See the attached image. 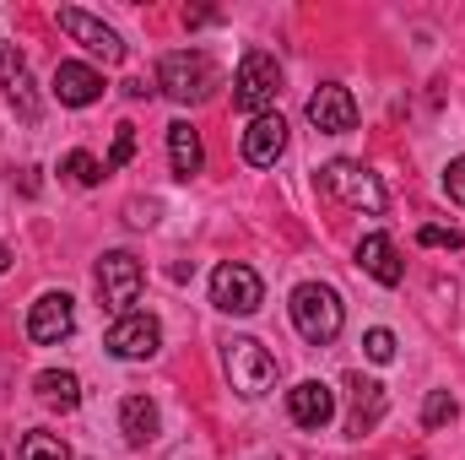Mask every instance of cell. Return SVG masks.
<instances>
[{"label":"cell","instance_id":"6da1fadb","mask_svg":"<svg viewBox=\"0 0 465 460\" xmlns=\"http://www.w3.org/2000/svg\"><path fill=\"white\" fill-rule=\"evenodd\" d=\"M292 325H298V336L309 346H331L341 336V298H336V287H325V282H303L298 293H292Z\"/></svg>","mask_w":465,"mask_h":460},{"label":"cell","instance_id":"7a4b0ae2","mask_svg":"<svg viewBox=\"0 0 465 460\" xmlns=\"http://www.w3.org/2000/svg\"><path fill=\"white\" fill-rule=\"evenodd\" d=\"M157 87H163L173 104H206V98L217 93V65H212V55H201V49H173V55H163V65H157Z\"/></svg>","mask_w":465,"mask_h":460},{"label":"cell","instance_id":"3957f363","mask_svg":"<svg viewBox=\"0 0 465 460\" xmlns=\"http://www.w3.org/2000/svg\"><path fill=\"white\" fill-rule=\"evenodd\" d=\"M276 93H282V65H276V55L249 49V55L238 60V76H232V109H243L249 119H260V115H271Z\"/></svg>","mask_w":465,"mask_h":460},{"label":"cell","instance_id":"277c9868","mask_svg":"<svg viewBox=\"0 0 465 460\" xmlns=\"http://www.w3.org/2000/svg\"><path fill=\"white\" fill-rule=\"evenodd\" d=\"M320 185L351 206V212H368V217H379L390 201H384V185H379V174H368L362 163H351V157H336V163H325V174H320Z\"/></svg>","mask_w":465,"mask_h":460},{"label":"cell","instance_id":"5b68a950","mask_svg":"<svg viewBox=\"0 0 465 460\" xmlns=\"http://www.w3.org/2000/svg\"><path fill=\"white\" fill-rule=\"evenodd\" d=\"M141 260L135 255H124V249H109L104 260H98V293H104V309L109 315H130V304L141 298Z\"/></svg>","mask_w":465,"mask_h":460},{"label":"cell","instance_id":"8992f818","mask_svg":"<svg viewBox=\"0 0 465 460\" xmlns=\"http://www.w3.org/2000/svg\"><path fill=\"white\" fill-rule=\"evenodd\" d=\"M260 298H265V287H260V276H254L243 260H223V265L212 271V304H217L223 315H254Z\"/></svg>","mask_w":465,"mask_h":460},{"label":"cell","instance_id":"52a82bcc","mask_svg":"<svg viewBox=\"0 0 465 460\" xmlns=\"http://www.w3.org/2000/svg\"><path fill=\"white\" fill-rule=\"evenodd\" d=\"M228 374H232V390L265 395V390L276 385V357L254 342V336H232L228 342Z\"/></svg>","mask_w":465,"mask_h":460},{"label":"cell","instance_id":"ba28073f","mask_svg":"<svg viewBox=\"0 0 465 460\" xmlns=\"http://www.w3.org/2000/svg\"><path fill=\"white\" fill-rule=\"evenodd\" d=\"M71 331H76V304H71V293H44V298L27 309V336L38 346H60Z\"/></svg>","mask_w":465,"mask_h":460},{"label":"cell","instance_id":"9c48e42d","mask_svg":"<svg viewBox=\"0 0 465 460\" xmlns=\"http://www.w3.org/2000/svg\"><path fill=\"white\" fill-rule=\"evenodd\" d=\"M109 352L124 357V363H135V357H152L157 346H163V325H157V315H141V309H130L124 320H114V331H109Z\"/></svg>","mask_w":465,"mask_h":460},{"label":"cell","instance_id":"30bf717a","mask_svg":"<svg viewBox=\"0 0 465 460\" xmlns=\"http://www.w3.org/2000/svg\"><path fill=\"white\" fill-rule=\"evenodd\" d=\"M60 27H65L82 49H93L104 65H119V60H124V44H119V33L109 22H98V16H87V11H76V5H60Z\"/></svg>","mask_w":465,"mask_h":460},{"label":"cell","instance_id":"8fae6325","mask_svg":"<svg viewBox=\"0 0 465 460\" xmlns=\"http://www.w3.org/2000/svg\"><path fill=\"white\" fill-rule=\"evenodd\" d=\"M287 417H292L298 428L320 434V428L336 417V390H331V385H320V379H303V385H292V390H287Z\"/></svg>","mask_w":465,"mask_h":460},{"label":"cell","instance_id":"7c38bea8","mask_svg":"<svg viewBox=\"0 0 465 460\" xmlns=\"http://www.w3.org/2000/svg\"><path fill=\"white\" fill-rule=\"evenodd\" d=\"M49 93H54L65 109H87V104H98V98H104V76H98L93 65H82V60H60V65H54Z\"/></svg>","mask_w":465,"mask_h":460},{"label":"cell","instance_id":"4fadbf2b","mask_svg":"<svg viewBox=\"0 0 465 460\" xmlns=\"http://www.w3.org/2000/svg\"><path fill=\"white\" fill-rule=\"evenodd\" d=\"M309 125H314L320 135H347L351 125H357V104H351L347 87L325 82V87L309 98Z\"/></svg>","mask_w":465,"mask_h":460},{"label":"cell","instance_id":"5bb4252c","mask_svg":"<svg viewBox=\"0 0 465 460\" xmlns=\"http://www.w3.org/2000/svg\"><path fill=\"white\" fill-rule=\"evenodd\" d=\"M282 152H287V119H282V115L249 119V130H243V163H254V168H271Z\"/></svg>","mask_w":465,"mask_h":460},{"label":"cell","instance_id":"9a60e30c","mask_svg":"<svg viewBox=\"0 0 465 460\" xmlns=\"http://www.w3.org/2000/svg\"><path fill=\"white\" fill-rule=\"evenodd\" d=\"M357 265H362L379 287H401V276H406L401 249H395V238H390V233H368V238L357 244Z\"/></svg>","mask_w":465,"mask_h":460},{"label":"cell","instance_id":"2e32d148","mask_svg":"<svg viewBox=\"0 0 465 460\" xmlns=\"http://www.w3.org/2000/svg\"><path fill=\"white\" fill-rule=\"evenodd\" d=\"M0 87H5V98H11V109L27 119H38V98H33V76H27V60H22V49H11V44H0Z\"/></svg>","mask_w":465,"mask_h":460},{"label":"cell","instance_id":"e0dca14e","mask_svg":"<svg viewBox=\"0 0 465 460\" xmlns=\"http://www.w3.org/2000/svg\"><path fill=\"white\" fill-rule=\"evenodd\" d=\"M347 390H351V434L379 428V417H384V385H373L362 374H347Z\"/></svg>","mask_w":465,"mask_h":460},{"label":"cell","instance_id":"ac0fdd59","mask_svg":"<svg viewBox=\"0 0 465 460\" xmlns=\"http://www.w3.org/2000/svg\"><path fill=\"white\" fill-rule=\"evenodd\" d=\"M168 163H173V179H195L201 174V163H206V152H201V135H195V125H168Z\"/></svg>","mask_w":465,"mask_h":460},{"label":"cell","instance_id":"d6986e66","mask_svg":"<svg viewBox=\"0 0 465 460\" xmlns=\"http://www.w3.org/2000/svg\"><path fill=\"white\" fill-rule=\"evenodd\" d=\"M33 385H38V395H44L49 406H60V412H76V406H82V379L65 374V368H44Z\"/></svg>","mask_w":465,"mask_h":460},{"label":"cell","instance_id":"ffe728a7","mask_svg":"<svg viewBox=\"0 0 465 460\" xmlns=\"http://www.w3.org/2000/svg\"><path fill=\"white\" fill-rule=\"evenodd\" d=\"M119 428H124L130 445H152V439H157V406H152L146 395H130V401L119 406Z\"/></svg>","mask_w":465,"mask_h":460},{"label":"cell","instance_id":"44dd1931","mask_svg":"<svg viewBox=\"0 0 465 460\" xmlns=\"http://www.w3.org/2000/svg\"><path fill=\"white\" fill-rule=\"evenodd\" d=\"M60 174H65L71 185H82V190H93V185L104 179V163H98L93 152H71V157L60 163Z\"/></svg>","mask_w":465,"mask_h":460},{"label":"cell","instance_id":"7402d4cb","mask_svg":"<svg viewBox=\"0 0 465 460\" xmlns=\"http://www.w3.org/2000/svg\"><path fill=\"white\" fill-rule=\"evenodd\" d=\"M455 412H460V401L450 390H433L428 406H422V428H444V423H455Z\"/></svg>","mask_w":465,"mask_h":460},{"label":"cell","instance_id":"603a6c76","mask_svg":"<svg viewBox=\"0 0 465 460\" xmlns=\"http://www.w3.org/2000/svg\"><path fill=\"white\" fill-rule=\"evenodd\" d=\"M22 460H71V450L54 434H27L22 439Z\"/></svg>","mask_w":465,"mask_h":460},{"label":"cell","instance_id":"cb8c5ba5","mask_svg":"<svg viewBox=\"0 0 465 460\" xmlns=\"http://www.w3.org/2000/svg\"><path fill=\"white\" fill-rule=\"evenodd\" d=\"M130 157H135V125H119L114 130V152L104 157V174H119Z\"/></svg>","mask_w":465,"mask_h":460},{"label":"cell","instance_id":"d4e9b609","mask_svg":"<svg viewBox=\"0 0 465 460\" xmlns=\"http://www.w3.org/2000/svg\"><path fill=\"white\" fill-rule=\"evenodd\" d=\"M417 244H422V249H460L465 238H460V228H439V223H428V228H417Z\"/></svg>","mask_w":465,"mask_h":460},{"label":"cell","instance_id":"484cf974","mask_svg":"<svg viewBox=\"0 0 465 460\" xmlns=\"http://www.w3.org/2000/svg\"><path fill=\"white\" fill-rule=\"evenodd\" d=\"M362 352H368L373 363H390V357H395V336H390V331H368V336H362Z\"/></svg>","mask_w":465,"mask_h":460},{"label":"cell","instance_id":"4316f807","mask_svg":"<svg viewBox=\"0 0 465 460\" xmlns=\"http://www.w3.org/2000/svg\"><path fill=\"white\" fill-rule=\"evenodd\" d=\"M444 195H450L455 206H465V157H455V163L444 168Z\"/></svg>","mask_w":465,"mask_h":460},{"label":"cell","instance_id":"83f0119b","mask_svg":"<svg viewBox=\"0 0 465 460\" xmlns=\"http://www.w3.org/2000/svg\"><path fill=\"white\" fill-rule=\"evenodd\" d=\"M5 265H11V249H5V244H0V271H5Z\"/></svg>","mask_w":465,"mask_h":460}]
</instances>
